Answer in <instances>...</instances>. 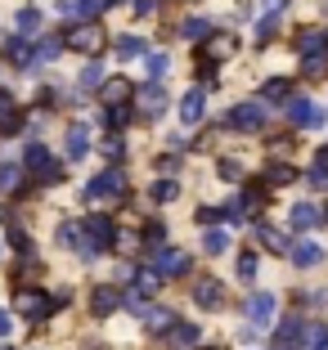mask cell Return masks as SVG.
I'll list each match as a JSON object with an SVG mask.
<instances>
[{"label":"cell","instance_id":"1","mask_svg":"<svg viewBox=\"0 0 328 350\" xmlns=\"http://www.w3.org/2000/svg\"><path fill=\"white\" fill-rule=\"evenodd\" d=\"M117 243V225L108 216H86L81 220V243H77V252H81L86 260H94L103 247H113Z\"/></svg>","mask_w":328,"mask_h":350},{"label":"cell","instance_id":"2","mask_svg":"<svg viewBox=\"0 0 328 350\" xmlns=\"http://www.w3.org/2000/svg\"><path fill=\"white\" fill-rule=\"evenodd\" d=\"M86 202H122L126 198V175L122 171H99L90 185L81 189Z\"/></svg>","mask_w":328,"mask_h":350},{"label":"cell","instance_id":"3","mask_svg":"<svg viewBox=\"0 0 328 350\" xmlns=\"http://www.w3.org/2000/svg\"><path fill=\"white\" fill-rule=\"evenodd\" d=\"M23 166H27V175H36L41 185H45V180H50V185H54V180H59V175H63V166L54 162V153H50V148H45V144H31L27 153H23Z\"/></svg>","mask_w":328,"mask_h":350},{"label":"cell","instance_id":"4","mask_svg":"<svg viewBox=\"0 0 328 350\" xmlns=\"http://www.w3.org/2000/svg\"><path fill=\"white\" fill-rule=\"evenodd\" d=\"M266 103H238L234 113L225 117V126L229 131H243V135H257V131H266Z\"/></svg>","mask_w":328,"mask_h":350},{"label":"cell","instance_id":"5","mask_svg":"<svg viewBox=\"0 0 328 350\" xmlns=\"http://www.w3.org/2000/svg\"><path fill=\"white\" fill-rule=\"evenodd\" d=\"M63 45H68V50H77V54H90V59H94V54L108 45V36H103L99 23H86V27H72Z\"/></svg>","mask_w":328,"mask_h":350},{"label":"cell","instance_id":"6","mask_svg":"<svg viewBox=\"0 0 328 350\" xmlns=\"http://www.w3.org/2000/svg\"><path fill=\"white\" fill-rule=\"evenodd\" d=\"M288 122L297 131H319L324 126V108L315 99H288Z\"/></svg>","mask_w":328,"mask_h":350},{"label":"cell","instance_id":"7","mask_svg":"<svg viewBox=\"0 0 328 350\" xmlns=\"http://www.w3.org/2000/svg\"><path fill=\"white\" fill-rule=\"evenodd\" d=\"M153 274H157V278H180V274H189V256H185V252L162 247V252L153 256Z\"/></svg>","mask_w":328,"mask_h":350},{"label":"cell","instance_id":"8","mask_svg":"<svg viewBox=\"0 0 328 350\" xmlns=\"http://www.w3.org/2000/svg\"><path fill=\"white\" fill-rule=\"evenodd\" d=\"M63 306V297H54V301H45L41 292H18V310L27 314V319H41V314H54V310Z\"/></svg>","mask_w":328,"mask_h":350},{"label":"cell","instance_id":"9","mask_svg":"<svg viewBox=\"0 0 328 350\" xmlns=\"http://www.w3.org/2000/svg\"><path fill=\"white\" fill-rule=\"evenodd\" d=\"M319 220H324V211H319L315 202H297L292 211H288V225L297 229V234H310V229H319Z\"/></svg>","mask_w":328,"mask_h":350},{"label":"cell","instance_id":"10","mask_svg":"<svg viewBox=\"0 0 328 350\" xmlns=\"http://www.w3.org/2000/svg\"><path fill=\"white\" fill-rule=\"evenodd\" d=\"M243 310H247V319H252V328H257V323L266 328V323L275 319V297H270V292H252Z\"/></svg>","mask_w":328,"mask_h":350},{"label":"cell","instance_id":"11","mask_svg":"<svg viewBox=\"0 0 328 350\" xmlns=\"http://www.w3.org/2000/svg\"><path fill=\"white\" fill-rule=\"evenodd\" d=\"M166 341H171L175 350H194V346H203V328H194V323H180V319H175L171 328H166Z\"/></svg>","mask_w":328,"mask_h":350},{"label":"cell","instance_id":"12","mask_svg":"<svg viewBox=\"0 0 328 350\" xmlns=\"http://www.w3.org/2000/svg\"><path fill=\"white\" fill-rule=\"evenodd\" d=\"M166 113V90H162V85H144V90H140V117H149V122H153V117H162Z\"/></svg>","mask_w":328,"mask_h":350},{"label":"cell","instance_id":"13","mask_svg":"<svg viewBox=\"0 0 328 350\" xmlns=\"http://www.w3.org/2000/svg\"><path fill=\"white\" fill-rule=\"evenodd\" d=\"M275 337H279V346H275V350H297V346H301V337H306V328H301L297 314H288V319L279 323Z\"/></svg>","mask_w":328,"mask_h":350},{"label":"cell","instance_id":"14","mask_svg":"<svg viewBox=\"0 0 328 350\" xmlns=\"http://www.w3.org/2000/svg\"><path fill=\"white\" fill-rule=\"evenodd\" d=\"M203 113H207V94L203 90H189L185 99H180V122L198 126V122H203Z\"/></svg>","mask_w":328,"mask_h":350},{"label":"cell","instance_id":"15","mask_svg":"<svg viewBox=\"0 0 328 350\" xmlns=\"http://www.w3.org/2000/svg\"><path fill=\"white\" fill-rule=\"evenodd\" d=\"M324 50H328V36H324L319 27H301V31H297V54H301V59H310V54H324Z\"/></svg>","mask_w":328,"mask_h":350},{"label":"cell","instance_id":"16","mask_svg":"<svg viewBox=\"0 0 328 350\" xmlns=\"http://www.w3.org/2000/svg\"><path fill=\"white\" fill-rule=\"evenodd\" d=\"M117 306H122V292H117V288H108V283L90 292V310H94V314H99V319H103V314H113Z\"/></svg>","mask_w":328,"mask_h":350},{"label":"cell","instance_id":"17","mask_svg":"<svg viewBox=\"0 0 328 350\" xmlns=\"http://www.w3.org/2000/svg\"><path fill=\"white\" fill-rule=\"evenodd\" d=\"M288 256H292V265H297V269H315L319 260H324V247H319V243H297Z\"/></svg>","mask_w":328,"mask_h":350},{"label":"cell","instance_id":"18","mask_svg":"<svg viewBox=\"0 0 328 350\" xmlns=\"http://www.w3.org/2000/svg\"><path fill=\"white\" fill-rule=\"evenodd\" d=\"M23 113L18 108H14V99H5V94H0V135H18L23 131Z\"/></svg>","mask_w":328,"mask_h":350},{"label":"cell","instance_id":"19","mask_svg":"<svg viewBox=\"0 0 328 350\" xmlns=\"http://www.w3.org/2000/svg\"><path fill=\"white\" fill-rule=\"evenodd\" d=\"M194 301H198L203 310H220V283H216V278H198Z\"/></svg>","mask_w":328,"mask_h":350},{"label":"cell","instance_id":"20","mask_svg":"<svg viewBox=\"0 0 328 350\" xmlns=\"http://www.w3.org/2000/svg\"><path fill=\"white\" fill-rule=\"evenodd\" d=\"M86 153H90V131H86V126H68V157L81 162Z\"/></svg>","mask_w":328,"mask_h":350},{"label":"cell","instance_id":"21","mask_svg":"<svg viewBox=\"0 0 328 350\" xmlns=\"http://www.w3.org/2000/svg\"><path fill=\"white\" fill-rule=\"evenodd\" d=\"M261 99H270V103H288V99H292V81H283V77H270V81L261 85Z\"/></svg>","mask_w":328,"mask_h":350},{"label":"cell","instance_id":"22","mask_svg":"<svg viewBox=\"0 0 328 350\" xmlns=\"http://www.w3.org/2000/svg\"><path fill=\"white\" fill-rule=\"evenodd\" d=\"M18 189H23V166L0 162V193L10 198V193H18Z\"/></svg>","mask_w":328,"mask_h":350},{"label":"cell","instance_id":"23","mask_svg":"<svg viewBox=\"0 0 328 350\" xmlns=\"http://www.w3.org/2000/svg\"><path fill=\"white\" fill-rule=\"evenodd\" d=\"M126 99H131V85H126L122 77L103 85V103H108V108H126Z\"/></svg>","mask_w":328,"mask_h":350},{"label":"cell","instance_id":"24","mask_svg":"<svg viewBox=\"0 0 328 350\" xmlns=\"http://www.w3.org/2000/svg\"><path fill=\"white\" fill-rule=\"evenodd\" d=\"M252 234H257V243H261V247H270V252H288V238L279 234V229H266V225H252Z\"/></svg>","mask_w":328,"mask_h":350},{"label":"cell","instance_id":"25","mask_svg":"<svg viewBox=\"0 0 328 350\" xmlns=\"http://www.w3.org/2000/svg\"><path fill=\"white\" fill-rule=\"evenodd\" d=\"M131 283H135V297H153V292H157V283H162V278H157L153 274V269H135V278H131Z\"/></svg>","mask_w":328,"mask_h":350},{"label":"cell","instance_id":"26","mask_svg":"<svg viewBox=\"0 0 328 350\" xmlns=\"http://www.w3.org/2000/svg\"><path fill=\"white\" fill-rule=\"evenodd\" d=\"M77 81H81V90H99V85H103V63L90 59V63L81 68V77H77Z\"/></svg>","mask_w":328,"mask_h":350},{"label":"cell","instance_id":"27","mask_svg":"<svg viewBox=\"0 0 328 350\" xmlns=\"http://www.w3.org/2000/svg\"><path fill=\"white\" fill-rule=\"evenodd\" d=\"M261 180H266V185H292V180H297V171H292V166H283V162H275V166H266V171H261Z\"/></svg>","mask_w":328,"mask_h":350},{"label":"cell","instance_id":"28","mask_svg":"<svg viewBox=\"0 0 328 350\" xmlns=\"http://www.w3.org/2000/svg\"><path fill=\"white\" fill-rule=\"evenodd\" d=\"M144 323H149L153 332H162V337H166V328L175 323V314H171V310H157V306H149V314H144Z\"/></svg>","mask_w":328,"mask_h":350},{"label":"cell","instance_id":"29","mask_svg":"<svg viewBox=\"0 0 328 350\" xmlns=\"http://www.w3.org/2000/svg\"><path fill=\"white\" fill-rule=\"evenodd\" d=\"M0 50L10 54V59H14V63H31V59H36V54H31V50H27V41H23V36H10V41L0 45Z\"/></svg>","mask_w":328,"mask_h":350},{"label":"cell","instance_id":"30","mask_svg":"<svg viewBox=\"0 0 328 350\" xmlns=\"http://www.w3.org/2000/svg\"><path fill=\"white\" fill-rule=\"evenodd\" d=\"M117 59H144V41L140 36H117Z\"/></svg>","mask_w":328,"mask_h":350},{"label":"cell","instance_id":"31","mask_svg":"<svg viewBox=\"0 0 328 350\" xmlns=\"http://www.w3.org/2000/svg\"><path fill=\"white\" fill-rule=\"evenodd\" d=\"M180 31H185V41H207V36H212V23L207 18H185Z\"/></svg>","mask_w":328,"mask_h":350},{"label":"cell","instance_id":"32","mask_svg":"<svg viewBox=\"0 0 328 350\" xmlns=\"http://www.w3.org/2000/svg\"><path fill=\"white\" fill-rule=\"evenodd\" d=\"M59 54H63V41H59V36H41V41H36V59L54 63Z\"/></svg>","mask_w":328,"mask_h":350},{"label":"cell","instance_id":"33","mask_svg":"<svg viewBox=\"0 0 328 350\" xmlns=\"http://www.w3.org/2000/svg\"><path fill=\"white\" fill-rule=\"evenodd\" d=\"M203 247L212 252V256H220V252L229 247V229H207V238H203Z\"/></svg>","mask_w":328,"mask_h":350},{"label":"cell","instance_id":"34","mask_svg":"<svg viewBox=\"0 0 328 350\" xmlns=\"http://www.w3.org/2000/svg\"><path fill=\"white\" fill-rule=\"evenodd\" d=\"M149 193H153V202H175V198H180V185H175V180H157Z\"/></svg>","mask_w":328,"mask_h":350},{"label":"cell","instance_id":"35","mask_svg":"<svg viewBox=\"0 0 328 350\" xmlns=\"http://www.w3.org/2000/svg\"><path fill=\"white\" fill-rule=\"evenodd\" d=\"M14 27H18V36H27V31H36V27H41V14H36V10H18Z\"/></svg>","mask_w":328,"mask_h":350},{"label":"cell","instance_id":"36","mask_svg":"<svg viewBox=\"0 0 328 350\" xmlns=\"http://www.w3.org/2000/svg\"><path fill=\"white\" fill-rule=\"evenodd\" d=\"M301 72H306V77H324V72H328V50H324V54H310V59H301Z\"/></svg>","mask_w":328,"mask_h":350},{"label":"cell","instance_id":"37","mask_svg":"<svg viewBox=\"0 0 328 350\" xmlns=\"http://www.w3.org/2000/svg\"><path fill=\"white\" fill-rule=\"evenodd\" d=\"M229 50H234V41H229V36H212V45H207V63H216V59H225Z\"/></svg>","mask_w":328,"mask_h":350},{"label":"cell","instance_id":"38","mask_svg":"<svg viewBox=\"0 0 328 350\" xmlns=\"http://www.w3.org/2000/svg\"><path fill=\"white\" fill-rule=\"evenodd\" d=\"M328 346V328H306V337H301V350H324Z\"/></svg>","mask_w":328,"mask_h":350},{"label":"cell","instance_id":"39","mask_svg":"<svg viewBox=\"0 0 328 350\" xmlns=\"http://www.w3.org/2000/svg\"><path fill=\"white\" fill-rule=\"evenodd\" d=\"M238 278H247V283L257 278V252H243L238 256Z\"/></svg>","mask_w":328,"mask_h":350},{"label":"cell","instance_id":"40","mask_svg":"<svg viewBox=\"0 0 328 350\" xmlns=\"http://www.w3.org/2000/svg\"><path fill=\"white\" fill-rule=\"evenodd\" d=\"M10 243L23 252V256H31V238H27V229H18V225H10Z\"/></svg>","mask_w":328,"mask_h":350},{"label":"cell","instance_id":"41","mask_svg":"<svg viewBox=\"0 0 328 350\" xmlns=\"http://www.w3.org/2000/svg\"><path fill=\"white\" fill-rule=\"evenodd\" d=\"M103 122L113 126V131H122V126L131 122V108H108V113H103Z\"/></svg>","mask_w":328,"mask_h":350},{"label":"cell","instance_id":"42","mask_svg":"<svg viewBox=\"0 0 328 350\" xmlns=\"http://www.w3.org/2000/svg\"><path fill=\"white\" fill-rule=\"evenodd\" d=\"M144 59H149V72H153V77H166V68H171L166 54H144Z\"/></svg>","mask_w":328,"mask_h":350},{"label":"cell","instance_id":"43","mask_svg":"<svg viewBox=\"0 0 328 350\" xmlns=\"http://www.w3.org/2000/svg\"><path fill=\"white\" fill-rule=\"evenodd\" d=\"M162 238H166L162 225H149V229H144V243H149V247H162Z\"/></svg>","mask_w":328,"mask_h":350},{"label":"cell","instance_id":"44","mask_svg":"<svg viewBox=\"0 0 328 350\" xmlns=\"http://www.w3.org/2000/svg\"><path fill=\"white\" fill-rule=\"evenodd\" d=\"M59 243H63V247H77V243H81L77 225H63V229H59Z\"/></svg>","mask_w":328,"mask_h":350},{"label":"cell","instance_id":"45","mask_svg":"<svg viewBox=\"0 0 328 350\" xmlns=\"http://www.w3.org/2000/svg\"><path fill=\"white\" fill-rule=\"evenodd\" d=\"M10 332H14V314H10V310H0V341L10 337Z\"/></svg>","mask_w":328,"mask_h":350},{"label":"cell","instance_id":"46","mask_svg":"<svg viewBox=\"0 0 328 350\" xmlns=\"http://www.w3.org/2000/svg\"><path fill=\"white\" fill-rule=\"evenodd\" d=\"M220 175H225V180H238V175H243V166H238V162H220Z\"/></svg>","mask_w":328,"mask_h":350},{"label":"cell","instance_id":"47","mask_svg":"<svg viewBox=\"0 0 328 350\" xmlns=\"http://www.w3.org/2000/svg\"><path fill=\"white\" fill-rule=\"evenodd\" d=\"M153 10H157V0H135V14H140V18H149Z\"/></svg>","mask_w":328,"mask_h":350},{"label":"cell","instance_id":"48","mask_svg":"<svg viewBox=\"0 0 328 350\" xmlns=\"http://www.w3.org/2000/svg\"><path fill=\"white\" fill-rule=\"evenodd\" d=\"M315 171H319V175H328V144L315 153Z\"/></svg>","mask_w":328,"mask_h":350},{"label":"cell","instance_id":"49","mask_svg":"<svg viewBox=\"0 0 328 350\" xmlns=\"http://www.w3.org/2000/svg\"><path fill=\"white\" fill-rule=\"evenodd\" d=\"M103 153H108V157H113V162H117V157H122L126 148H122V139H108V144H103Z\"/></svg>","mask_w":328,"mask_h":350},{"label":"cell","instance_id":"50","mask_svg":"<svg viewBox=\"0 0 328 350\" xmlns=\"http://www.w3.org/2000/svg\"><path fill=\"white\" fill-rule=\"evenodd\" d=\"M198 220H203V225H216V220H220V211H212V206H203V211H198Z\"/></svg>","mask_w":328,"mask_h":350},{"label":"cell","instance_id":"51","mask_svg":"<svg viewBox=\"0 0 328 350\" xmlns=\"http://www.w3.org/2000/svg\"><path fill=\"white\" fill-rule=\"evenodd\" d=\"M288 0H266V18H279V10H283Z\"/></svg>","mask_w":328,"mask_h":350},{"label":"cell","instance_id":"52","mask_svg":"<svg viewBox=\"0 0 328 350\" xmlns=\"http://www.w3.org/2000/svg\"><path fill=\"white\" fill-rule=\"evenodd\" d=\"M310 185H315V189H328V175H319V171H310Z\"/></svg>","mask_w":328,"mask_h":350},{"label":"cell","instance_id":"53","mask_svg":"<svg viewBox=\"0 0 328 350\" xmlns=\"http://www.w3.org/2000/svg\"><path fill=\"white\" fill-rule=\"evenodd\" d=\"M203 350H216V346H203Z\"/></svg>","mask_w":328,"mask_h":350},{"label":"cell","instance_id":"54","mask_svg":"<svg viewBox=\"0 0 328 350\" xmlns=\"http://www.w3.org/2000/svg\"><path fill=\"white\" fill-rule=\"evenodd\" d=\"M0 220H5V216H0Z\"/></svg>","mask_w":328,"mask_h":350},{"label":"cell","instance_id":"55","mask_svg":"<svg viewBox=\"0 0 328 350\" xmlns=\"http://www.w3.org/2000/svg\"><path fill=\"white\" fill-rule=\"evenodd\" d=\"M324 216H328V211H324Z\"/></svg>","mask_w":328,"mask_h":350}]
</instances>
